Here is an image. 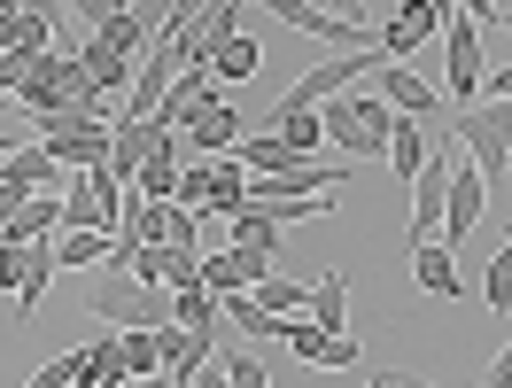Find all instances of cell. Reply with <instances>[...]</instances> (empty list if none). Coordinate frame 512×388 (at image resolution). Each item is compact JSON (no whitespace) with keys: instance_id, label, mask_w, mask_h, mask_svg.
Instances as JSON below:
<instances>
[{"instance_id":"cell-1","label":"cell","mask_w":512,"mask_h":388,"mask_svg":"<svg viewBox=\"0 0 512 388\" xmlns=\"http://www.w3.org/2000/svg\"><path fill=\"white\" fill-rule=\"evenodd\" d=\"M450 132L466 140V156H474V171H481V187H489V202L505 194V179H512V101H489V109H450Z\"/></svg>"},{"instance_id":"cell-2","label":"cell","mask_w":512,"mask_h":388,"mask_svg":"<svg viewBox=\"0 0 512 388\" xmlns=\"http://www.w3.org/2000/svg\"><path fill=\"white\" fill-rule=\"evenodd\" d=\"M109 117L101 109H55V117H39V148L63 163V171H101L109 163Z\"/></svg>"},{"instance_id":"cell-3","label":"cell","mask_w":512,"mask_h":388,"mask_svg":"<svg viewBox=\"0 0 512 388\" xmlns=\"http://www.w3.org/2000/svg\"><path fill=\"white\" fill-rule=\"evenodd\" d=\"M86 311L109 326H171V288H148V280H132V272H101L94 295H86Z\"/></svg>"},{"instance_id":"cell-4","label":"cell","mask_w":512,"mask_h":388,"mask_svg":"<svg viewBox=\"0 0 512 388\" xmlns=\"http://www.w3.org/2000/svg\"><path fill=\"white\" fill-rule=\"evenodd\" d=\"M443 94H450V109H474V94H481V78H489V47H481V24L474 16H450L443 24Z\"/></svg>"},{"instance_id":"cell-5","label":"cell","mask_w":512,"mask_h":388,"mask_svg":"<svg viewBox=\"0 0 512 388\" xmlns=\"http://www.w3.org/2000/svg\"><path fill=\"white\" fill-rule=\"evenodd\" d=\"M450 163H458V132H443V148H427L412 179V249L443 233V202H450Z\"/></svg>"},{"instance_id":"cell-6","label":"cell","mask_w":512,"mask_h":388,"mask_svg":"<svg viewBox=\"0 0 512 388\" xmlns=\"http://www.w3.org/2000/svg\"><path fill=\"white\" fill-rule=\"evenodd\" d=\"M241 8H272L280 24L311 32L319 47H342V55H350V47H381V32H373V24H342V16H326L319 0H241Z\"/></svg>"},{"instance_id":"cell-7","label":"cell","mask_w":512,"mask_h":388,"mask_svg":"<svg viewBox=\"0 0 512 388\" xmlns=\"http://www.w3.org/2000/svg\"><path fill=\"white\" fill-rule=\"evenodd\" d=\"M450 16H458V0H404V8H388V16H381V55H388V63H404L412 47H427V39L443 32Z\"/></svg>"},{"instance_id":"cell-8","label":"cell","mask_w":512,"mask_h":388,"mask_svg":"<svg viewBox=\"0 0 512 388\" xmlns=\"http://www.w3.org/2000/svg\"><path fill=\"white\" fill-rule=\"evenodd\" d=\"M481 210H489V187H481L474 156H466V140H458V163H450V202H443V249H458V241L481 226Z\"/></svg>"},{"instance_id":"cell-9","label":"cell","mask_w":512,"mask_h":388,"mask_svg":"<svg viewBox=\"0 0 512 388\" xmlns=\"http://www.w3.org/2000/svg\"><path fill=\"white\" fill-rule=\"evenodd\" d=\"M171 132H179V125H163V117H117V132H109V179L132 187V179H140V163L156 156Z\"/></svg>"},{"instance_id":"cell-10","label":"cell","mask_w":512,"mask_h":388,"mask_svg":"<svg viewBox=\"0 0 512 388\" xmlns=\"http://www.w3.org/2000/svg\"><path fill=\"white\" fill-rule=\"evenodd\" d=\"M218 357V326H156V373L194 381V365Z\"/></svg>"},{"instance_id":"cell-11","label":"cell","mask_w":512,"mask_h":388,"mask_svg":"<svg viewBox=\"0 0 512 388\" xmlns=\"http://www.w3.org/2000/svg\"><path fill=\"white\" fill-rule=\"evenodd\" d=\"M179 132H187V156H233L249 125H241V109H233V101H202Z\"/></svg>"},{"instance_id":"cell-12","label":"cell","mask_w":512,"mask_h":388,"mask_svg":"<svg viewBox=\"0 0 512 388\" xmlns=\"http://www.w3.org/2000/svg\"><path fill=\"white\" fill-rule=\"evenodd\" d=\"M373 78H381V101L396 109V117H419V125H435V117H443V86H427L419 70H404V63H381Z\"/></svg>"},{"instance_id":"cell-13","label":"cell","mask_w":512,"mask_h":388,"mask_svg":"<svg viewBox=\"0 0 512 388\" xmlns=\"http://www.w3.org/2000/svg\"><path fill=\"white\" fill-rule=\"evenodd\" d=\"M55 272H63V233H47V241H24V264H16V311L32 319L47 288H55Z\"/></svg>"},{"instance_id":"cell-14","label":"cell","mask_w":512,"mask_h":388,"mask_svg":"<svg viewBox=\"0 0 512 388\" xmlns=\"http://www.w3.org/2000/svg\"><path fill=\"white\" fill-rule=\"evenodd\" d=\"M288 350L303 357V365H326V373H350V365H365L357 334H326V326H311V319L288 326Z\"/></svg>"},{"instance_id":"cell-15","label":"cell","mask_w":512,"mask_h":388,"mask_svg":"<svg viewBox=\"0 0 512 388\" xmlns=\"http://www.w3.org/2000/svg\"><path fill=\"white\" fill-rule=\"evenodd\" d=\"M0 187H16V194H70V171L32 140V148H16V156L0 163Z\"/></svg>"},{"instance_id":"cell-16","label":"cell","mask_w":512,"mask_h":388,"mask_svg":"<svg viewBox=\"0 0 512 388\" xmlns=\"http://www.w3.org/2000/svg\"><path fill=\"white\" fill-rule=\"evenodd\" d=\"M179 171H187V132H171L156 156L140 163V179H132V194L140 202H179Z\"/></svg>"},{"instance_id":"cell-17","label":"cell","mask_w":512,"mask_h":388,"mask_svg":"<svg viewBox=\"0 0 512 388\" xmlns=\"http://www.w3.org/2000/svg\"><path fill=\"white\" fill-rule=\"evenodd\" d=\"M202 101H218V70H202V63H179V78H171V94H163V125H187Z\"/></svg>"},{"instance_id":"cell-18","label":"cell","mask_w":512,"mask_h":388,"mask_svg":"<svg viewBox=\"0 0 512 388\" xmlns=\"http://www.w3.org/2000/svg\"><path fill=\"white\" fill-rule=\"evenodd\" d=\"M78 70L94 78V94H101V101H125V94H132V63H125V55H109L94 32L78 39Z\"/></svg>"},{"instance_id":"cell-19","label":"cell","mask_w":512,"mask_h":388,"mask_svg":"<svg viewBox=\"0 0 512 388\" xmlns=\"http://www.w3.org/2000/svg\"><path fill=\"white\" fill-rule=\"evenodd\" d=\"M47 233H63V194H24V202L8 210L0 241H47Z\"/></svg>"},{"instance_id":"cell-20","label":"cell","mask_w":512,"mask_h":388,"mask_svg":"<svg viewBox=\"0 0 512 388\" xmlns=\"http://www.w3.org/2000/svg\"><path fill=\"white\" fill-rule=\"evenodd\" d=\"M427 148H435V140H427V125H419V117H396V125H388V171H396L404 187L419 179V163H427Z\"/></svg>"},{"instance_id":"cell-21","label":"cell","mask_w":512,"mask_h":388,"mask_svg":"<svg viewBox=\"0 0 512 388\" xmlns=\"http://www.w3.org/2000/svg\"><path fill=\"white\" fill-rule=\"evenodd\" d=\"M241 210H249V163L225 156V163H218V179H210V202H202V218H241Z\"/></svg>"},{"instance_id":"cell-22","label":"cell","mask_w":512,"mask_h":388,"mask_svg":"<svg viewBox=\"0 0 512 388\" xmlns=\"http://www.w3.org/2000/svg\"><path fill=\"white\" fill-rule=\"evenodd\" d=\"M256 132H272V140H288L295 156H319V140H326V125H319V109H272Z\"/></svg>"},{"instance_id":"cell-23","label":"cell","mask_w":512,"mask_h":388,"mask_svg":"<svg viewBox=\"0 0 512 388\" xmlns=\"http://www.w3.org/2000/svg\"><path fill=\"white\" fill-rule=\"evenodd\" d=\"M311 326L350 334V280H342V272H319V280H311Z\"/></svg>"},{"instance_id":"cell-24","label":"cell","mask_w":512,"mask_h":388,"mask_svg":"<svg viewBox=\"0 0 512 388\" xmlns=\"http://www.w3.org/2000/svg\"><path fill=\"white\" fill-rule=\"evenodd\" d=\"M412 280L435 295V303H458V264H450V249H435V241L412 249Z\"/></svg>"},{"instance_id":"cell-25","label":"cell","mask_w":512,"mask_h":388,"mask_svg":"<svg viewBox=\"0 0 512 388\" xmlns=\"http://www.w3.org/2000/svg\"><path fill=\"white\" fill-rule=\"evenodd\" d=\"M109 257H117V233H63V272H101Z\"/></svg>"},{"instance_id":"cell-26","label":"cell","mask_w":512,"mask_h":388,"mask_svg":"<svg viewBox=\"0 0 512 388\" xmlns=\"http://www.w3.org/2000/svg\"><path fill=\"white\" fill-rule=\"evenodd\" d=\"M171 326H225V303L210 288H171Z\"/></svg>"},{"instance_id":"cell-27","label":"cell","mask_w":512,"mask_h":388,"mask_svg":"<svg viewBox=\"0 0 512 388\" xmlns=\"http://www.w3.org/2000/svg\"><path fill=\"white\" fill-rule=\"evenodd\" d=\"M256 303H264V311H280V319H295V311H311V288H303V280H280V272H264V280H256Z\"/></svg>"},{"instance_id":"cell-28","label":"cell","mask_w":512,"mask_h":388,"mask_svg":"<svg viewBox=\"0 0 512 388\" xmlns=\"http://www.w3.org/2000/svg\"><path fill=\"white\" fill-rule=\"evenodd\" d=\"M117 365H125L132 381L156 373V326H117Z\"/></svg>"},{"instance_id":"cell-29","label":"cell","mask_w":512,"mask_h":388,"mask_svg":"<svg viewBox=\"0 0 512 388\" xmlns=\"http://www.w3.org/2000/svg\"><path fill=\"white\" fill-rule=\"evenodd\" d=\"M280 233H288V226H272L264 210H241V218H233V249H256V257H280Z\"/></svg>"},{"instance_id":"cell-30","label":"cell","mask_w":512,"mask_h":388,"mask_svg":"<svg viewBox=\"0 0 512 388\" xmlns=\"http://www.w3.org/2000/svg\"><path fill=\"white\" fill-rule=\"evenodd\" d=\"M210 70H218V78H256V70H264V55H256V39H249V32H233L218 55H210Z\"/></svg>"},{"instance_id":"cell-31","label":"cell","mask_w":512,"mask_h":388,"mask_svg":"<svg viewBox=\"0 0 512 388\" xmlns=\"http://www.w3.org/2000/svg\"><path fill=\"white\" fill-rule=\"evenodd\" d=\"M86 365H94V350H63V357H47L24 388H78V373H86Z\"/></svg>"},{"instance_id":"cell-32","label":"cell","mask_w":512,"mask_h":388,"mask_svg":"<svg viewBox=\"0 0 512 388\" xmlns=\"http://www.w3.org/2000/svg\"><path fill=\"white\" fill-rule=\"evenodd\" d=\"M489 311H497V319H505L512 311V226H505V241H497V257H489Z\"/></svg>"},{"instance_id":"cell-33","label":"cell","mask_w":512,"mask_h":388,"mask_svg":"<svg viewBox=\"0 0 512 388\" xmlns=\"http://www.w3.org/2000/svg\"><path fill=\"white\" fill-rule=\"evenodd\" d=\"M210 179H218V163H210V156H187V171H179V202L202 210V202H210Z\"/></svg>"},{"instance_id":"cell-34","label":"cell","mask_w":512,"mask_h":388,"mask_svg":"<svg viewBox=\"0 0 512 388\" xmlns=\"http://www.w3.org/2000/svg\"><path fill=\"white\" fill-rule=\"evenodd\" d=\"M218 365H225V381H233V388H272V373H264V357H256V350H225Z\"/></svg>"},{"instance_id":"cell-35","label":"cell","mask_w":512,"mask_h":388,"mask_svg":"<svg viewBox=\"0 0 512 388\" xmlns=\"http://www.w3.org/2000/svg\"><path fill=\"white\" fill-rule=\"evenodd\" d=\"M132 0H70V16H78V24H86V32H101V24H109V16H125Z\"/></svg>"},{"instance_id":"cell-36","label":"cell","mask_w":512,"mask_h":388,"mask_svg":"<svg viewBox=\"0 0 512 388\" xmlns=\"http://www.w3.org/2000/svg\"><path fill=\"white\" fill-rule=\"evenodd\" d=\"M481 86H489V101H512V63H489V78H481Z\"/></svg>"},{"instance_id":"cell-37","label":"cell","mask_w":512,"mask_h":388,"mask_svg":"<svg viewBox=\"0 0 512 388\" xmlns=\"http://www.w3.org/2000/svg\"><path fill=\"white\" fill-rule=\"evenodd\" d=\"M326 16H342V24H365V0H319ZM373 32H381V24H373Z\"/></svg>"},{"instance_id":"cell-38","label":"cell","mask_w":512,"mask_h":388,"mask_svg":"<svg viewBox=\"0 0 512 388\" xmlns=\"http://www.w3.org/2000/svg\"><path fill=\"white\" fill-rule=\"evenodd\" d=\"M489 388H512V342L497 350V365H489Z\"/></svg>"},{"instance_id":"cell-39","label":"cell","mask_w":512,"mask_h":388,"mask_svg":"<svg viewBox=\"0 0 512 388\" xmlns=\"http://www.w3.org/2000/svg\"><path fill=\"white\" fill-rule=\"evenodd\" d=\"M458 16H474V24H497V0H458Z\"/></svg>"},{"instance_id":"cell-40","label":"cell","mask_w":512,"mask_h":388,"mask_svg":"<svg viewBox=\"0 0 512 388\" xmlns=\"http://www.w3.org/2000/svg\"><path fill=\"white\" fill-rule=\"evenodd\" d=\"M132 388H179V381H171V373H140Z\"/></svg>"},{"instance_id":"cell-41","label":"cell","mask_w":512,"mask_h":388,"mask_svg":"<svg viewBox=\"0 0 512 388\" xmlns=\"http://www.w3.org/2000/svg\"><path fill=\"white\" fill-rule=\"evenodd\" d=\"M16 117H24V109H16V101H8V94H0V125H16Z\"/></svg>"},{"instance_id":"cell-42","label":"cell","mask_w":512,"mask_h":388,"mask_svg":"<svg viewBox=\"0 0 512 388\" xmlns=\"http://www.w3.org/2000/svg\"><path fill=\"white\" fill-rule=\"evenodd\" d=\"M497 24H505V32H512V8H497Z\"/></svg>"},{"instance_id":"cell-43","label":"cell","mask_w":512,"mask_h":388,"mask_svg":"<svg viewBox=\"0 0 512 388\" xmlns=\"http://www.w3.org/2000/svg\"><path fill=\"white\" fill-rule=\"evenodd\" d=\"M404 388H443V381H404Z\"/></svg>"},{"instance_id":"cell-44","label":"cell","mask_w":512,"mask_h":388,"mask_svg":"<svg viewBox=\"0 0 512 388\" xmlns=\"http://www.w3.org/2000/svg\"><path fill=\"white\" fill-rule=\"evenodd\" d=\"M0 16H16V0H0Z\"/></svg>"},{"instance_id":"cell-45","label":"cell","mask_w":512,"mask_h":388,"mask_svg":"<svg viewBox=\"0 0 512 388\" xmlns=\"http://www.w3.org/2000/svg\"><path fill=\"white\" fill-rule=\"evenodd\" d=\"M365 388H388V381H365Z\"/></svg>"},{"instance_id":"cell-46","label":"cell","mask_w":512,"mask_h":388,"mask_svg":"<svg viewBox=\"0 0 512 388\" xmlns=\"http://www.w3.org/2000/svg\"><path fill=\"white\" fill-rule=\"evenodd\" d=\"M179 388H194V381H179Z\"/></svg>"},{"instance_id":"cell-47","label":"cell","mask_w":512,"mask_h":388,"mask_svg":"<svg viewBox=\"0 0 512 388\" xmlns=\"http://www.w3.org/2000/svg\"><path fill=\"white\" fill-rule=\"evenodd\" d=\"M0 295H8V288H0Z\"/></svg>"}]
</instances>
